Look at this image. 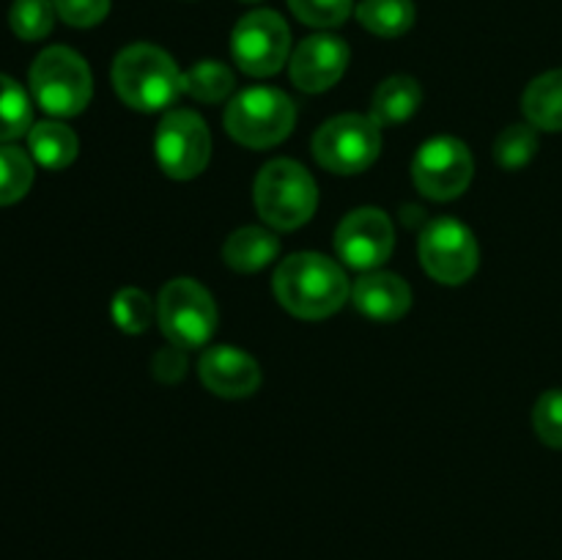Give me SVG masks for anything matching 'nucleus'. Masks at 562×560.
I'll return each mask as SVG.
<instances>
[{
  "instance_id": "nucleus-1",
  "label": "nucleus",
  "mask_w": 562,
  "mask_h": 560,
  "mask_svg": "<svg viewBox=\"0 0 562 560\" xmlns=\"http://www.w3.org/2000/svg\"><path fill=\"white\" fill-rule=\"evenodd\" d=\"M351 289L346 272L322 253H294L274 272V296L300 318H327L344 307Z\"/></svg>"
},
{
  "instance_id": "nucleus-2",
  "label": "nucleus",
  "mask_w": 562,
  "mask_h": 560,
  "mask_svg": "<svg viewBox=\"0 0 562 560\" xmlns=\"http://www.w3.org/2000/svg\"><path fill=\"white\" fill-rule=\"evenodd\" d=\"M181 75L184 71H179L176 60L154 44H132L113 60L115 93L130 108L146 113L170 108L184 93Z\"/></svg>"
},
{
  "instance_id": "nucleus-3",
  "label": "nucleus",
  "mask_w": 562,
  "mask_h": 560,
  "mask_svg": "<svg viewBox=\"0 0 562 560\" xmlns=\"http://www.w3.org/2000/svg\"><path fill=\"white\" fill-rule=\"evenodd\" d=\"M252 198L263 223L278 231H294L316 214L318 187L294 159H272L256 176Z\"/></svg>"
},
{
  "instance_id": "nucleus-4",
  "label": "nucleus",
  "mask_w": 562,
  "mask_h": 560,
  "mask_svg": "<svg viewBox=\"0 0 562 560\" xmlns=\"http://www.w3.org/2000/svg\"><path fill=\"white\" fill-rule=\"evenodd\" d=\"M296 108L289 93L256 86L236 93L225 108V130L247 148H272L291 135Z\"/></svg>"
},
{
  "instance_id": "nucleus-5",
  "label": "nucleus",
  "mask_w": 562,
  "mask_h": 560,
  "mask_svg": "<svg viewBox=\"0 0 562 560\" xmlns=\"http://www.w3.org/2000/svg\"><path fill=\"white\" fill-rule=\"evenodd\" d=\"M31 91L47 113L77 115L91 102V69L75 49L47 47L31 66Z\"/></svg>"
},
{
  "instance_id": "nucleus-6",
  "label": "nucleus",
  "mask_w": 562,
  "mask_h": 560,
  "mask_svg": "<svg viewBox=\"0 0 562 560\" xmlns=\"http://www.w3.org/2000/svg\"><path fill=\"white\" fill-rule=\"evenodd\" d=\"M382 126L371 115H335L313 135V154L318 165L333 173H362L382 152Z\"/></svg>"
},
{
  "instance_id": "nucleus-7",
  "label": "nucleus",
  "mask_w": 562,
  "mask_h": 560,
  "mask_svg": "<svg viewBox=\"0 0 562 560\" xmlns=\"http://www.w3.org/2000/svg\"><path fill=\"white\" fill-rule=\"evenodd\" d=\"M157 322L170 344L195 349L212 340L217 329V305L198 280L176 278L159 294Z\"/></svg>"
},
{
  "instance_id": "nucleus-8",
  "label": "nucleus",
  "mask_w": 562,
  "mask_h": 560,
  "mask_svg": "<svg viewBox=\"0 0 562 560\" xmlns=\"http://www.w3.org/2000/svg\"><path fill=\"white\" fill-rule=\"evenodd\" d=\"M291 33L278 11L258 9L241 16L231 36V53L250 77H272L289 60Z\"/></svg>"
},
{
  "instance_id": "nucleus-9",
  "label": "nucleus",
  "mask_w": 562,
  "mask_h": 560,
  "mask_svg": "<svg viewBox=\"0 0 562 560\" xmlns=\"http://www.w3.org/2000/svg\"><path fill=\"white\" fill-rule=\"evenodd\" d=\"M423 269L445 285H459L475 275L481 264V250L461 220L437 217L420 234Z\"/></svg>"
},
{
  "instance_id": "nucleus-10",
  "label": "nucleus",
  "mask_w": 562,
  "mask_h": 560,
  "mask_svg": "<svg viewBox=\"0 0 562 560\" xmlns=\"http://www.w3.org/2000/svg\"><path fill=\"white\" fill-rule=\"evenodd\" d=\"M157 163L170 179H195L212 157V135L195 110H170L154 137Z\"/></svg>"
},
{
  "instance_id": "nucleus-11",
  "label": "nucleus",
  "mask_w": 562,
  "mask_h": 560,
  "mask_svg": "<svg viewBox=\"0 0 562 560\" xmlns=\"http://www.w3.org/2000/svg\"><path fill=\"white\" fill-rule=\"evenodd\" d=\"M472 170H475V163L467 143L459 137L439 135L420 146L412 163V179L426 198L453 201L470 187Z\"/></svg>"
},
{
  "instance_id": "nucleus-12",
  "label": "nucleus",
  "mask_w": 562,
  "mask_h": 560,
  "mask_svg": "<svg viewBox=\"0 0 562 560\" xmlns=\"http://www.w3.org/2000/svg\"><path fill=\"white\" fill-rule=\"evenodd\" d=\"M395 247V228L387 212L362 206L346 214L335 231V250L351 269H376Z\"/></svg>"
},
{
  "instance_id": "nucleus-13",
  "label": "nucleus",
  "mask_w": 562,
  "mask_h": 560,
  "mask_svg": "<svg viewBox=\"0 0 562 560\" xmlns=\"http://www.w3.org/2000/svg\"><path fill=\"white\" fill-rule=\"evenodd\" d=\"M349 44L333 33L307 36L291 55V80L307 93H322L344 77L349 66Z\"/></svg>"
},
{
  "instance_id": "nucleus-14",
  "label": "nucleus",
  "mask_w": 562,
  "mask_h": 560,
  "mask_svg": "<svg viewBox=\"0 0 562 560\" xmlns=\"http://www.w3.org/2000/svg\"><path fill=\"white\" fill-rule=\"evenodd\" d=\"M198 373H201V382L223 399H245V395L256 393L261 384L258 362L247 351L225 344L203 351Z\"/></svg>"
},
{
  "instance_id": "nucleus-15",
  "label": "nucleus",
  "mask_w": 562,
  "mask_h": 560,
  "mask_svg": "<svg viewBox=\"0 0 562 560\" xmlns=\"http://www.w3.org/2000/svg\"><path fill=\"white\" fill-rule=\"evenodd\" d=\"M351 300L362 316L373 322H395L412 307V289L401 275L371 272L357 280Z\"/></svg>"
},
{
  "instance_id": "nucleus-16",
  "label": "nucleus",
  "mask_w": 562,
  "mask_h": 560,
  "mask_svg": "<svg viewBox=\"0 0 562 560\" xmlns=\"http://www.w3.org/2000/svg\"><path fill=\"white\" fill-rule=\"evenodd\" d=\"M280 239L267 228L258 225H247V228L234 231L223 245V258L231 269L236 272H258L272 258H278Z\"/></svg>"
},
{
  "instance_id": "nucleus-17",
  "label": "nucleus",
  "mask_w": 562,
  "mask_h": 560,
  "mask_svg": "<svg viewBox=\"0 0 562 560\" xmlns=\"http://www.w3.org/2000/svg\"><path fill=\"white\" fill-rule=\"evenodd\" d=\"M423 91L417 80L406 75L387 77L371 99V119L379 126H398L417 113Z\"/></svg>"
},
{
  "instance_id": "nucleus-18",
  "label": "nucleus",
  "mask_w": 562,
  "mask_h": 560,
  "mask_svg": "<svg viewBox=\"0 0 562 560\" xmlns=\"http://www.w3.org/2000/svg\"><path fill=\"white\" fill-rule=\"evenodd\" d=\"M527 121L536 130L560 132L562 130V69L547 71L527 86L521 97Z\"/></svg>"
},
{
  "instance_id": "nucleus-19",
  "label": "nucleus",
  "mask_w": 562,
  "mask_h": 560,
  "mask_svg": "<svg viewBox=\"0 0 562 560\" xmlns=\"http://www.w3.org/2000/svg\"><path fill=\"white\" fill-rule=\"evenodd\" d=\"M27 146H31L33 159L47 170H64L75 163L77 157V135L66 124L58 121H42L27 132Z\"/></svg>"
},
{
  "instance_id": "nucleus-20",
  "label": "nucleus",
  "mask_w": 562,
  "mask_h": 560,
  "mask_svg": "<svg viewBox=\"0 0 562 560\" xmlns=\"http://www.w3.org/2000/svg\"><path fill=\"white\" fill-rule=\"evenodd\" d=\"M415 16L417 11L412 0H362L357 5L360 25L384 38L404 36L415 25Z\"/></svg>"
},
{
  "instance_id": "nucleus-21",
  "label": "nucleus",
  "mask_w": 562,
  "mask_h": 560,
  "mask_svg": "<svg viewBox=\"0 0 562 560\" xmlns=\"http://www.w3.org/2000/svg\"><path fill=\"white\" fill-rule=\"evenodd\" d=\"M234 71L220 60H201L181 75V88L203 104L223 102L234 91Z\"/></svg>"
},
{
  "instance_id": "nucleus-22",
  "label": "nucleus",
  "mask_w": 562,
  "mask_h": 560,
  "mask_svg": "<svg viewBox=\"0 0 562 560\" xmlns=\"http://www.w3.org/2000/svg\"><path fill=\"white\" fill-rule=\"evenodd\" d=\"M33 108L25 88L11 77L0 75V143L16 141L31 132Z\"/></svg>"
},
{
  "instance_id": "nucleus-23",
  "label": "nucleus",
  "mask_w": 562,
  "mask_h": 560,
  "mask_svg": "<svg viewBox=\"0 0 562 560\" xmlns=\"http://www.w3.org/2000/svg\"><path fill=\"white\" fill-rule=\"evenodd\" d=\"M33 184V159L16 146H0V206L25 198Z\"/></svg>"
},
{
  "instance_id": "nucleus-24",
  "label": "nucleus",
  "mask_w": 562,
  "mask_h": 560,
  "mask_svg": "<svg viewBox=\"0 0 562 560\" xmlns=\"http://www.w3.org/2000/svg\"><path fill=\"white\" fill-rule=\"evenodd\" d=\"M53 0H14L9 11V25L25 42H38L55 25Z\"/></svg>"
},
{
  "instance_id": "nucleus-25",
  "label": "nucleus",
  "mask_w": 562,
  "mask_h": 560,
  "mask_svg": "<svg viewBox=\"0 0 562 560\" xmlns=\"http://www.w3.org/2000/svg\"><path fill=\"white\" fill-rule=\"evenodd\" d=\"M538 152V132L532 124H514L497 137L494 143V159L499 168L519 170L530 165V159Z\"/></svg>"
},
{
  "instance_id": "nucleus-26",
  "label": "nucleus",
  "mask_w": 562,
  "mask_h": 560,
  "mask_svg": "<svg viewBox=\"0 0 562 560\" xmlns=\"http://www.w3.org/2000/svg\"><path fill=\"white\" fill-rule=\"evenodd\" d=\"M110 313H113V322L119 324L124 333H146L151 327L154 316H157V305L148 300L146 291L140 289H121L119 294L113 296V305H110Z\"/></svg>"
},
{
  "instance_id": "nucleus-27",
  "label": "nucleus",
  "mask_w": 562,
  "mask_h": 560,
  "mask_svg": "<svg viewBox=\"0 0 562 560\" xmlns=\"http://www.w3.org/2000/svg\"><path fill=\"white\" fill-rule=\"evenodd\" d=\"M289 5L305 25L338 27L349 20L355 0H289Z\"/></svg>"
},
{
  "instance_id": "nucleus-28",
  "label": "nucleus",
  "mask_w": 562,
  "mask_h": 560,
  "mask_svg": "<svg viewBox=\"0 0 562 560\" xmlns=\"http://www.w3.org/2000/svg\"><path fill=\"white\" fill-rule=\"evenodd\" d=\"M532 426L541 443L562 448V390H547L532 410Z\"/></svg>"
},
{
  "instance_id": "nucleus-29",
  "label": "nucleus",
  "mask_w": 562,
  "mask_h": 560,
  "mask_svg": "<svg viewBox=\"0 0 562 560\" xmlns=\"http://www.w3.org/2000/svg\"><path fill=\"white\" fill-rule=\"evenodd\" d=\"M55 14L71 27H93L108 16L110 0H53Z\"/></svg>"
},
{
  "instance_id": "nucleus-30",
  "label": "nucleus",
  "mask_w": 562,
  "mask_h": 560,
  "mask_svg": "<svg viewBox=\"0 0 562 560\" xmlns=\"http://www.w3.org/2000/svg\"><path fill=\"white\" fill-rule=\"evenodd\" d=\"M151 371H154V377L165 384H173V382H179V379H184L187 349H181V346H176V344L162 346V349L154 355Z\"/></svg>"
},
{
  "instance_id": "nucleus-31",
  "label": "nucleus",
  "mask_w": 562,
  "mask_h": 560,
  "mask_svg": "<svg viewBox=\"0 0 562 560\" xmlns=\"http://www.w3.org/2000/svg\"><path fill=\"white\" fill-rule=\"evenodd\" d=\"M245 3H258V0H245Z\"/></svg>"
}]
</instances>
